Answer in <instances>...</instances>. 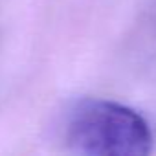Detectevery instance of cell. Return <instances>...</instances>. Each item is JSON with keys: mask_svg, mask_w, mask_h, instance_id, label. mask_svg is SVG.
I'll list each match as a JSON object with an SVG mask.
<instances>
[{"mask_svg": "<svg viewBox=\"0 0 156 156\" xmlns=\"http://www.w3.org/2000/svg\"><path fill=\"white\" fill-rule=\"evenodd\" d=\"M64 132L73 151L98 156H145L154 141L141 114L107 99L79 101L68 114Z\"/></svg>", "mask_w": 156, "mask_h": 156, "instance_id": "1", "label": "cell"}]
</instances>
